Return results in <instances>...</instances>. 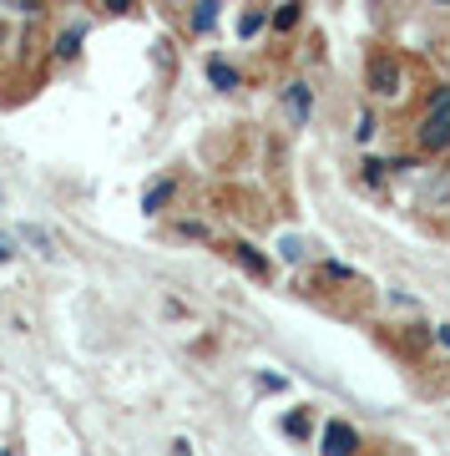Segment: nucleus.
Segmentation results:
<instances>
[{"instance_id":"1","label":"nucleus","mask_w":450,"mask_h":456,"mask_svg":"<svg viewBox=\"0 0 450 456\" xmlns=\"http://www.w3.org/2000/svg\"><path fill=\"white\" fill-rule=\"evenodd\" d=\"M415 142L420 152H446L450 147V86H440L425 107V117L415 122Z\"/></svg>"},{"instance_id":"2","label":"nucleus","mask_w":450,"mask_h":456,"mask_svg":"<svg viewBox=\"0 0 450 456\" xmlns=\"http://www.w3.org/2000/svg\"><path fill=\"white\" fill-rule=\"evenodd\" d=\"M365 86H370L374 102H400L405 97V61L400 56H370V66H365Z\"/></svg>"},{"instance_id":"3","label":"nucleus","mask_w":450,"mask_h":456,"mask_svg":"<svg viewBox=\"0 0 450 456\" xmlns=\"http://www.w3.org/2000/svg\"><path fill=\"white\" fill-rule=\"evenodd\" d=\"M228 259L238 264V269H243L248 279H258V284H263V279H274V264L263 259V254H258V248L248 244V239H238V244H228Z\"/></svg>"},{"instance_id":"4","label":"nucleus","mask_w":450,"mask_h":456,"mask_svg":"<svg viewBox=\"0 0 450 456\" xmlns=\"http://www.w3.org/2000/svg\"><path fill=\"white\" fill-rule=\"evenodd\" d=\"M319 452H329V456L359 452V431H354V426H344V421H329V426H324V436H319Z\"/></svg>"},{"instance_id":"5","label":"nucleus","mask_w":450,"mask_h":456,"mask_svg":"<svg viewBox=\"0 0 450 456\" xmlns=\"http://www.w3.org/2000/svg\"><path fill=\"white\" fill-rule=\"evenodd\" d=\"M284 107H289V117L304 127L309 112H314V86H309V82H289V86H284Z\"/></svg>"},{"instance_id":"6","label":"nucleus","mask_w":450,"mask_h":456,"mask_svg":"<svg viewBox=\"0 0 450 456\" xmlns=\"http://www.w3.org/2000/svg\"><path fill=\"white\" fill-rule=\"evenodd\" d=\"M218 11H223V0H197V5H193V16H188L193 36H208L213 26H218Z\"/></svg>"},{"instance_id":"7","label":"nucleus","mask_w":450,"mask_h":456,"mask_svg":"<svg viewBox=\"0 0 450 456\" xmlns=\"http://www.w3.org/2000/svg\"><path fill=\"white\" fill-rule=\"evenodd\" d=\"M208 82L218 86V92H238V86H243V77H238V71H233L228 61H223V56H213V61H208Z\"/></svg>"},{"instance_id":"8","label":"nucleus","mask_w":450,"mask_h":456,"mask_svg":"<svg viewBox=\"0 0 450 456\" xmlns=\"http://www.w3.org/2000/svg\"><path fill=\"white\" fill-rule=\"evenodd\" d=\"M173 193H177V183L173 178H162V183H152L142 193V213H162L167 203H173Z\"/></svg>"},{"instance_id":"9","label":"nucleus","mask_w":450,"mask_h":456,"mask_svg":"<svg viewBox=\"0 0 450 456\" xmlns=\"http://www.w3.org/2000/svg\"><path fill=\"white\" fill-rule=\"evenodd\" d=\"M299 20H304V0H284V5H278L274 16H269V26H274V31L284 36V31H293Z\"/></svg>"},{"instance_id":"10","label":"nucleus","mask_w":450,"mask_h":456,"mask_svg":"<svg viewBox=\"0 0 450 456\" xmlns=\"http://www.w3.org/2000/svg\"><path fill=\"white\" fill-rule=\"evenodd\" d=\"M81 41H86L81 26H76V31H61V36H56V61H71V56L81 51Z\"/></svg>"},{"instance_id":"11","label":"nucleus","mask_w":450,"mask_h":456,"mask_svg":"<svg viewBox=\"0 0 450 456\" xmlns=\"http://www.w3.org/2000/svg\"><path fill=\"white\" fill-rule=\"evenodd\" d=\"M263 20H269L263 11H243L238 16V41H253V36L263 31Z\"/></svg>"},{"instance_id":"12","label":"nucleus","mask_w":450,"mask_h":456,"mask_svg":"<svg viewBox=\"0 0 450 456\" xmlns=\"http://www.w3.org/2000/svg\"><path fill=\"white\" fill-rule=\"evenodd\" d=\"M374 132H380V122H374V112H359V117H354V142H370Z\"/></svg>"},{"instance_id":"13","label":"nucleus","mask_w":450,"mask_h":456,"mask_svg":"<svg viewBox=\"0 0 450 456\" xmlns=\"http://www.w3.org/2000/svg\"><path fill=\"white\" fill-rule=\"evenodd\" d=\"M319 274L329 284H354V269H344V264H319Z\"/></svg>"},{"instance_id":"14","label":"nucleus","mask_w":450,"mask_h":456,"mask_svg":"<svg viewBox=\"0 0 450 456\" xmlns=\"http://www.w3.org/2000/svg\"><path fill=\"white\" fill-rule=\"evenodd\" d=\"M177 233H182V239H208V224H193V218H182V224H177Z\"/></svg>"},{"instance_id":"15","label":"nucleus","mask_w":450,"mask_h":456,"mask_svg":"<svg viewBox=\"0 0 450 456\" xmlns=\"http://www.w3.org/2000/svg\"><path fill=\"white\" fill-rule=\"evenodd\" d=\"M20 239H26V244H36L41 254H51V239L41 233V228H20Z\"/></svg>"},{"instance_id":"16","label":"nucleus","mask_w":450,"mask_h":456,"mask_svg":"<svg viewBox=\"0 0 450 456\" xmlns=\"http://www.w3.org/2000/svg\"><path fill=\"white\" fill-rule=\"evenodd\" d=\"M0 5H11L20 16H41V0H0Z\"/></svg>"},{"instance_id":"17","label":"nucleus","mask_w":450,"mask_h":456,"mask_svg":"<svg viewBox=\"0 0 450 456\" xmlns=\"http://www.w3.org/2000/svg\"><path fill=\"white\" fill-rule=\"evenodd\" d=\"M101 11H112V16H132V11H137V0H101Z\"/></svg>"},{"instance_id":"18","label":"nucleus","mask_w":450,"mask_h":456,"mask_svg":"<svg viewBox=\"0 0 450 456\" xmlns=\"http://www.w3.org/2000/svg\"><path fill=\"white\" fill-rule=\"evenodd\" d=\"M284 431H289L293 441H299V436H309V416H289V421H284Z\"/></svg>"},{"instance_id":"19","label":"nucleus","mask_w":450,"mask_h":456,"mask_svg":"<svg viewBox=\"0 0 450 456\" xmlns=\"http://www.w3.org/2000/svg\"><path fill=\"white\" fill-rule=\"evenodd\" d=\"M284 259H304V244H299V239H284Z\"/></svg>"},{"instance_id":"20","label":"nucleus","mask_w":450,"mask_h":456,"mask_svg":"<svg viewBox=\"0 0 450 456\" xmlns=\"http://www.w3.org/2000/svg\"><path fill=\"white\" fill-rule=\"evenodd\" d=\"M16 259V244H11V233H0V264Z\"/></svg>"},{"instance_id":"21","label":"nucleus","mask_w":450,"mask_h":456,"mask_svg":"<svg viewBox=\"0 0 450 456\" xmlns=\"http://www.w3.org/2000/svg\"><path fill=\"white\" fill-rule=\"evenodd\" d=\"M435 345H446V350H450V325H440V330H435Z\"/></svg>"},{"instance_id":"22","label":"nucleus","mask_w":450,"mask_h":456,"mask_svg":"<svg viewBox=\"0 0 450 456\" xmlns=\"http://www.w3.org/2000/svg\"><path fill=\"white\" fill-rule=\"evenodd\" d=\"M435 5H450V0H435Z\"/></svg>"}]
</instances>
